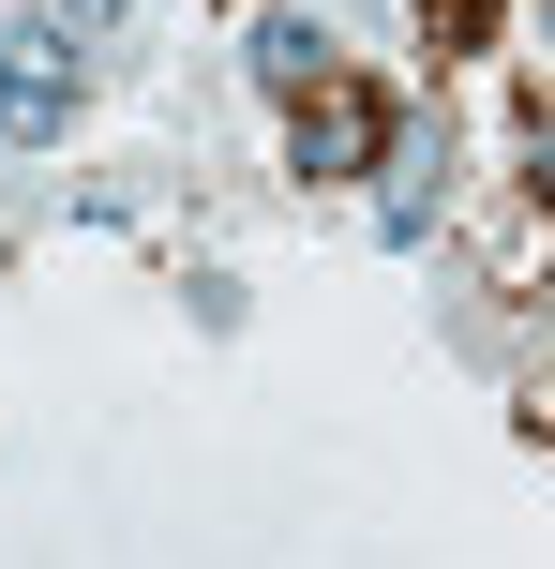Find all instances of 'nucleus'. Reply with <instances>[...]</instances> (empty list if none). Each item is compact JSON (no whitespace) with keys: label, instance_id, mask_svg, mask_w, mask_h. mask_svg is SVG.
I'll list each match as a JSON object with an SVG mask.
<instances>
[{"label":"nucleus","instance_id":"f257e3e1","mask_svg":"<svg viewBox=\"0 0 555 569\" xmlns=\"http://www.w3.org/2000/svg\"><path fill=\"white\" fill-rule=\"evenodd\" d=\"M60 120H76V46L60 30H0V136L46 150Z\"/></svg>","mask_w":555,"mask_h":569},{"label":"nucleus","instance_id":"f03ea898","mask_svg":"<svg viewBox=\"0 0 555 569\" xmlns=\"http://www.w3.org/2000/svg\"><path fill=\"white\" fill-rule=\"evenodd\" d=\"M376 150H390V106H376V90H360V76L300 90V166H316V180H360V166H376Z\"/></svg>","mask_w":555,"mask_h":569},{"label":"nucleus","instance_id":"7ed1b4c3","mask_svg":"<svg viewBox=\"0 0 555 569\" xmlns=\"http://www.w3.org/2000/svg\"><path fill=\"white\" fill-rule=\"evenodd\" d=\"M256 76H270V90H330V46H316L300 16H270V30H256Z\"/></svg>","mask_w":555,"mask_h":569},{"label":"nucleus","instance_id":"20e7f679","mask_svg":"<svg viewBox=\"0 0 555 569\" xmlns=\"http://www.w3.org/2000/svg\"><path fill=\"white\" fill-rule=\"evenodd\" d=\"M480 16H496V0H420V30H436V46H466Z\"/></svg>","mask_w":555,"mask_h":569},{"label":"nucleus","instance_id":"39448f33","mask_svg":"<svg viewBox=\"0 0 555 569\" xmlns=\"http://www.w3.org/2000/svg\"><path fill=\"white\" fill-rule=\"evenodd\" d=\"M526 180H541V196H555V106L526 120Z\"/></svg>","mask_w":555,"mask_h":569}]
</instances>
